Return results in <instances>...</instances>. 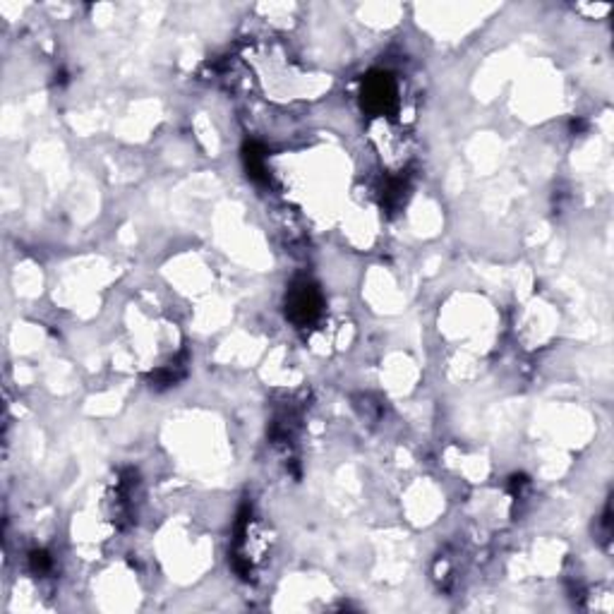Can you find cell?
Returning <instances> with one entry per match:
<instances>
[{
	"label": "cell",
	"instance_id": "6da1fadb",
	"mask_svg": "<svg viewBox=\"0 0 614 614\" xmlns=\"http://www.w3.org/2000/svg\"><path fill=\"white\" fill-rule=\"evenodd\" d=\"M396 101V91H394V82L389 75L377 72V75L367 77L363 89V104L375 113H384L391 104Z\"/></svg>",
	"mask_w": 614,
	"mask_h": 614
},
{
	"label": "cell",
	"instance_id": "7a4b0ae2",
	"mask_svg": "<svg viewBox=\"0 0 614 614\" xmlns=\"http://www.w3.org/2000/svg\"><path fill=\"white\" fill-rule=\"evenodd\" d=\"M288 314L298 324H307L320 314V293L310 284H301L291 291L288 298Z\"/></svg>",
	"mask_w": 614,
	"mask_h": 614
},
{
	"label": "cell",
	"instance_id": "3957f363",
	"mask_svg": "<svg viewBox=\"0 0 614 614\" xmlns=\"http://www.w3.org/2000/svg\"><path fill=\"white\" fill-rule=\"evenodd\" d=\"M32 566H34L36 572H49L51 566L49 554H46V552H34V554H32Z\"/></svg>",
	"mask_w": 614,
	"mask_h": 614
}]
</instances>
